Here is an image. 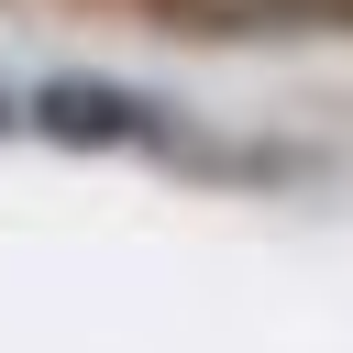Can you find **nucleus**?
Listing matches in <instances>:
<instances>
[{
  "label": "nucleus",
  "mask_w": 353,
  "mask_h": 353,
  "mask_svg": "<svg viewBox=\"0 0 353 353\" xmlns=\"http://www.w3.org/2000/svg\"><path fill=\"white\" fill-rule=\"evenodd\" d=\"M11 121H22V99H0V132H11Z\"/></svg>",
  "instance_id": "f03ea898"
},
{
  "label": "nucleus",
  "mask_w": 353,
  "mask_h": 353,
  "mask_svg": "<svg viewBox=\"0 0 353 353\" xmlns=\"http://www.w3.org/2000/svg\"><path fill=\"white\" fill-rule=\"evenodd\" d=\"M22 121H33L44 143H154V132H165V110H154L143 88H110V77H44V88L22 99Z\"/></svg>",
  "instance_id": "f257e3e1"
}]
</instances>
